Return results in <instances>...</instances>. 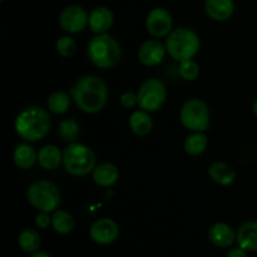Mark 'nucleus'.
Returning a JSON list of instances; mask_svg holds the SVG:
<instances>
[{
	"label": "nucleus",
	"instance_id": "nucleus-1",
	"mask_svg": "<svg viewBox=\"0 0 257 257\" xmlns=\"http://www.w3.org/2000/svg\"><path fill=\"white\" fill-rule=\"evenodd\" d=\"M70 95L80 110L94 114L104 108L108 99V88L99 77L85 75L73 85Z\"/></svg>",
	"mask_w": 257,
	"mask_h": 257
},
{
	"label": "nucleus",
	"instance_id": "nucleus-2",
	"mask_svg": "<svg viewBox=\"0 0 257 257\" xmlns=\"http://www.w3.org/2000/svg\"><path fill=\"white\" fill-rule=\"evenodd\" d=\"M50 115L44 108L32 105L23 109L15 119V131L18 136L27 142H37L49 133Z\"/></svg>",
	"mask_w": 257,
	"mask_h": 257
},
{
	"label": "nucleus",
	"instance_id": "nucleus-3",
	"mask_svg": "<svg viewBox=\"0 0 257 257\" xmlns=\"http://www.w3.org/2000/svg\"><path fill=\"white\" fill-rule=\"evenodd\" d=\"M87 54L92 64L100 69H110L119 63L122 58L120 45L112 35L95 34L87 45Z\"/></svg>",
	"mask_w": 257,
	"mask_h": 257
},
{
	"label": "nucleus",
	"instance_id": "nucleus-4",
	"mask_svg": "<svg viewBox=\"0 0 257 257\" xmlns=\"http://www.w3.org/2000/svg\"><path fill=\"white\" fill-rule=\"evenodd\" d=\"M201 40L193 30L188 28H177L167 35L166 49L171 58L177 62L190 60L198 53Z\"/></svg>",
	"mask_w": 257,
	"mask_h": 257
},
{
	"label": "nucleus",
	"instance_id": "nucleus-5",
	"mask_svg": "<svg viewBox=\"0 0 257 257\" xmlns=\"http://www.w3.org/2000/svg\"><path fill=\"white\" fill-rule=\"evenodd\" d=\"M63 166L69 175L75 177L87 176L95 168V155L88 146L70 143L63 151Z\"/></svg>",
	"mask_w": 257,
	"mask_h": 257
},
{
	"label": "nucleus",
	"instance_id": "nucleus-6",
	"mask_svg": "<svg viewBox=\"0 0 257 257\" xmlns=\"http://www.w3.org/2000/svg\"><path fill=\"white\" fill-rule=\"evenodd\" d=\"M28 202L39 212H53L57 211L62 202V195L57 185L50 181L40 180L28 187Z\"/></svg>",
	"mask_w": 257,
	"mask_h": 257
},
{
	"label": "nucleus",
	"instance_id": "nucleus-7",
	"mask_svg": "<svg viewBox=\"0 0 257 257\" xmlns=\"http://www.w3.org/2000/svg\"><path fill=\"white\" fill-rule=\"evenodd\" d=\"M181 123L191 132H205L210 125V109L202 99L191 98L181 108Z\"/></svg>",
	"mask_w": 257,
	"mask_h": 257
},
{
	"label": "nucleus",
	"instance_id": "nucleus-8",
	"mask_svg": "<svg viewBox=\"0 0 257 257\" xmlns=\"http://www.w3.org/2000/svg\"><path fill=\"white\" fill-rule=\"evenodd\" d=\"M138 107L147 112H157L165 104L167 90L165 83L158 78L145 80L137 93Z\"/></svg>",
	"mask_w": 257,
	"mask_h": 257
},
{
	"label": "nucleus",
	"instance_id": "nucleus-9",
	"mask_svg": "<svg viewBox=\"0 0 257 257\" xmlns=\"http://www.w3.org/2000/svg\"><path fill=\"white\" fill-rule=\"evenodd\" d=\"M89 14L79 5H69L64 8L59 15V24L64 32L77 34L87 28Z\"/></svg>",
	"mask_w": 257,
	"mask_h": 257
},
{
	"label": "nucleus",
	"instance_id": "nucleus-10",
	"mask_svg": "<svg viewBox=\"0 0 257 257\" xmlns=\"http://www.w3.org/2000/svg\"><path fill=\"white\" fill-rule=\"evenodd\" d=\"M173 18L171 13L165 8H155L151 10L146 19L147 32L155 38L167 37L172 32Z\"/></svg>",
	"mask_w": 257,
	"mask_h": 257
},
{
	"label": "nucleus",
	"instance_id": "nucleus-11",
	"mask_svg": "<svg viewBox=\"0 0 257 257\" xmlns=\"http://www.w3.org/2000/svg\"><path fill=\"white\" fill-rule=\"evenodd\" d=\"M119 235V227L112 218H100L92 223L89 236L98 245H109L114 242Z\"/></svg>",
	"mask_w": 257,
	"mask_h": 257
},
{
	"label": "nucleus",
	"instance_id": "nucleus-12",
	"mask_svg": "<svg viewBox=\"0 0 257 257\" xmlns=\"http://www.w3.org/2000/svg\"><path fill=\"white\" fill-rule=\"evenodd\" d=\"M166 52H167V49L160 40L151 39L143 43L140 47L138 59L146 67H156V65L162 63Z\"/></svg>",
	"mask_w": 257,
	"mask_h": 257
},
{
	"label": "nucleus",
	"instance_id": "nucleus-13",
	"mask_svg": "<svg viewBox=\"0 0 257 257\" xmlns=\"http://www.w3.org/2000/svg\"><path fill=\"white\" fill-rule=\"evenodd\" d=\"M114 23L113 12L107 7H97L90 12L88 27L94 34H104Z\"/></svg>",
	"mask_w": 257,
	"mask_h": 257
},
{
	"label": "nucleus",
	"instance_id": "nucleus-14",
	"mask_svg": "<svg viewBox=\"0 0 257 257\" xmlns=\"http://www.w3.org/2000/svg\"><path fill=\"white\" fill-rule=\"evenodd\" d=\"M205 10L215 22H226L233 15L235 3L233 0H206Z\"/></svg>",
	"mask_w": 257,
	"mask_h": 257
},
{
	"label": "nucleus",
	"instance_id": "nucleus-15",
	"mask_svg": "<svg viewBox=\"0 0 257 257\" xmlns=\"http://www.w3.org/2000/svg\"><path fill=\"white\" fill-rule=\"evenodd\" d=\"M208 238L215 246L221 248L230 247L236 241V233L230 225L225 222H217L208 230Z\"/></svg>",
	"mask_w": 257,
	"mask_h": 257
},
{
	"label": "nucleus",
	"instance_id": "nucleus-16",
	"mask_svg": "<svg viewBox=\"0 0 257 257\" xmlns=\"http://www.w3.org/2000/svg\"><path fill=\"white\" fill-rule=\"evenodd\" d=\"M93 181L99 187H112L119 180V171L113 163L98 165L92 172Z\"/></svg>",
	"mask_w": 257,
	"mask_h": 257
},
{
	"label": "nucleus",
	"instance_id": "nucleus-17",
	"mask_svg": "<svg viewBox=\"0 0 257 257\" xmlns=\"http://www.w3.org/2000/svg\"><path fill=\"white\" fill-rule=\"evenodd\" d=\"M236 242L246 251H257V221H247L238 228Z\"/></svg>",
	"mask_w": 257,
	"mask_h": 257
},
{
	"label": "nucleus",
	"instance_id": "nucleus-18",
	"mask_svg": "<svg viewBox=\"0 0 257 257\" xmlns=\"http://www.w3.org/2000/svg\"><path fill=\"white\" fill-rule=\"evenodd\" d=\"M208 176L211 180L221 186H231L236 181L237 173L232 166L225 162H213L208 167Z\"/></svg>",
	"mask_w": 257,
	"mask_h": 257
},
{
	"label": "nucleus",
	"instance_id": "nucleus-19",
	"mask_svg": "<svg viewBox=\"0 0 257 257\" xmlns=\"http://www.w3.org/2000/svg\"><path fill=\"white\" fill-rule=\"evenodd\" d=\"M38 163L47 171L57 170L63 163V152L54 145H47L38 152Z\"/></svg>",
	"mask_w": 257,
	"mask_h": 257
},
{
	"label": "nucleus",
	"instance_id": "nucleus-20",
	"mask_svg": "<svg viewBox=\"0 0 257 257\" xmlns=\"http://www.w3.org/2000/svg\"><path fill=\"white\" fill-rule=\"evenodd\" d=\"M13 161L20 170H29L35 165V162H38V153L29 143H20L14 150Z\"/></svg>",
	"mask_w": 257,
	"mask_h": 257
},
{
	"label": "nucleus",
	"instance_id": "nucleus-21",
	"mask_svg": "<svg viewBox=\"0 0 257 257\" xmlns=\"http://www.w3.org/2000/svg\"><path fill=\"white\" fill-rule=\"evenodd\" d=\"M130 127L135 135L141 136V137L150 135L153 128V120L151 118L150 112L143 109L133 112L130 118Z\"/></svg>",
	"mask_w": 257,
	"mask_h": 257
},
{
	"label": "nucleus",
	"instance_id": "nucleus-22",
	"mask_svg": "<svg viewBox=\"0 0 257 257\" xmlns=\"http://www.w3.org/2000/svg\"><path fill=\"white\" fill-rule=\"evenodd\" d=\"M52 226L55 232L68 235L74 228V218L68 211L57 210L52 216Z\"/></svg>",
	"mask_w": 257,
	"mask_h": 257
},
{
	"label": "nucleus",
	"instance_id": "nucleus-23",
	"mask_svg": "<svg viewBox=\"0 0 257 257\" xmlns=\"http://www.w3.org/2000/svg\"><path fill=\"white\" fill-rule=\"evenodd\" d=\"M208 140L203 132H193L185 141V151L190 156H201L207 150Z\"/></svg>",
	"mask_w": 257,
	"mask_h": 257
},
{
	"label": "nucleus",
	"instance_id": "nucleus-24",
	"mask_svg": "<svg viewBox=\"0 0 257 257\" xmlns=\"http://www.w3.org/2000/svg\"><path fill=\"white\" fill-rule=\"evenodd\" d=\"M70 97L67 92L58 90L49 95L47 100L48 109L54 114H64L70 107Z\"/></svg>",
	"mask_w": 257,
	"mask_h": 257
},
{
	"label": "nucleus",
	"instance_id": "nucleus-25",
	"mask_svg": "<svg viewBox=\"0 0 257 257\" xmlns=\"http://www.w3.org/2000/svg\"><path fill=\"white\" fill-rule=\"evenodd\" d=\"M19 242L20 248L27 253H34L37 252L38 248L42 245V238L40 235L33 228H27V230L22 231L19 235Z\"/></svg>",
	"mask_w": 257,
	"mask_h": 257
},
{
	"label": "nucleus",
	"instance_id": "nucleus-26",
	"mask_svg": "<svg viewBox=\"0 0 257 257\" xmlns=\"http://www.w3.org/2000/svg\"><path fill=\"white\" fill-rule=\"evenodd\" d=\"M58 133H59L60 138L63 141L72 142V141H74L79 136L80 127L77 120L72 119V118H68V119H64L60 122L59 127H58Z\"/></svg>",
	"mask_w": 257,
	"mask_h": 257
},
{
	"label": "nucleus",
	"instance_id": "nucleus-27",
	"mask_svg": "<svg viewBox=\"0 0 257 257\" xmlns=\"http://www.w3.org/2000/svg\"><path fill=\"white\" fill-rule=\"evenodd\" d=\"M55 49H57V53L60 57L70 58L77 52V43L73 38L67 37V35L60 37L55 43Z\"/></svg>",
	"mask_w": 257,
	"mask_h": 257
},
{
	"label": "nucleus",
	"instance_id": "nucleus-28",
	"mask_svg": "<svg viewBox=\"0 0 257 257\" xmlns=\"http://www.w3.org/2000/svg\"><path fill=\"white\" fill-rule=\"evenodd\" d=\"M178 73H180L182 79L191 82V80H195L200 74V65L192 59L185 60V62L180 63Z\"/></svg>",
	"mask_w": 257,
	"mask_h": 257
},
{
	"label": "nucleus",
	"instance_id": "nucleus-29",
	"mask_svg": "<svg viewBox=\"0 0 257 257\" xmlns=\"http://www.w3.org/2000/svg\"><path fill=\"white\" fill-rule=\"evenodd\" d=\"M119 100H120V104H122L124 108H127V109H130V108H133V107H136V105H138L137 94H135V93H132V92H124V93H123V94L120 95Z\"/></svg>",
	"mask_w": 257,
	"mask_h": 257
},
{
	"label": "nucleus",
	"instance_id": "nucleus-30",
	"mask_svg": "<svg viewBox=\"0 0 257 257\" xmlns=\"http://www.w3.org/2000/svg\"><path fill=\"white\" fill-rule=\"evenodd\" d=\"M35 223L39 228L45 230L52 225V217L49 216V212H39L35 217Z\"/></svg>",
	"mask_w": 257,
	"mask_h": 257
},
{
	"label": "nucleus",
	"instance_id": "nucleus-31",
	"mask_svg": "<svg viewBox=\"0 0 257 257\" xmlns=\"http://www.w3.org/2000/svg\"><path fill=\"white\" fill-rule=\"evenodd\" d=\"M226 257H248L247 256V251L243 250L242 247H235V248H231L230 251L227 252Z\"/></svg>",
	"mask_w": 257,
	"mask_h": 257
},
{
	"label": "nucleus",
	"instance_id": "nucleus-32",
	"mask_svg": "<svg viewBox=\"0 0 257 257\" xmlns=\"http://www.w3.org/2000/svg\"><path fill=\"white\" fill-rule=\"evenodd\" d=\"M30 257H52V256H50L49 253H47V252H38V251H37V252L33 253V255Z\"/></svg>",
	"mask_w": 257,
	"mask_h": 257
},
{
	"label": "nucleus",
	"instance_id": "nucleus-33",
	"mask_svg": "<svg viewBox=\"0 0 257 257\" xmlns=\"http://www.w3.org/2000/svg\"><path fill=\"white\" fill-rule=\"evenodd\" d=\"M252 109H253V113H255V115L257 117V99L255 100V103H253V108H252Z\"/></svg>",
	"mask_w": 257,
	"mask_h": 257
},
{
	"label": "nucleus",
	"instance_id": "nucleus-34",
	"mask_svg": "<svg viewBox=\"0 0 257 257\" xmlns=\"http://www.w3.org/2000/svg\"><path fill=\"white\" fill-rule=\"evenodd\" d=\"M0 2H4V0H0Z\"/></svg>",
	"mask_w": 257,
	"mask_h": 257
}]
</instances>
